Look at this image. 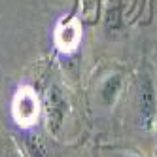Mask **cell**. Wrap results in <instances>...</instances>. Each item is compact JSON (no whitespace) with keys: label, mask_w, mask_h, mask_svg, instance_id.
Here are the masks:
<instances>
[{"label":"cell","mask_w":157,"mask_h":157,"mask_svg":"<svg viewBox=\"0 0 157 157\" xmlns=\"http://www.w3.org/2000/svg\"><path fill=\"white\" fill-rule=\"evenodd\" d=\"M136 121L142 131H153L157 123V87L150 72H142L136 83Z\"/></svg>","instance_id":"6da1fadb"},{"label":"cell","mask_w":157,"mask_h":157,"mask_svg":"<svg viewBox=\"0 0 157 157\" xmlns=\"http://www.w3.org/2000/svg\"><path fill=\"white\" fill-rule=\"evenodd\" d=\"M42 106H44V114H46L48 129L51 132H59L66 119V114H68V100L64 97V91L59 85L48 87Z\"/></svg>","instance_id":"7a4b0ae2"},{"label":"cell","mask_w":157,"mask_h":157,"mask_svg":"<svg viewBox=\"0 0 157 157\" xmlns=\"http://www.w3.org/2000/svg\"><path fill=\"white\" fill-rule=\"evenodd\" d=\"M12 114H13V119L23 127H30L36 123L40 114V102L32 89L21 87L15 93L12 102Z\"/></svg>","instance_id":"3957f363"},{"label":"cell","mask_w":157,"mask_h":157,"mask_svg":"<svg viewBox=\"0 0 157 157\" xmlns=\"http://www.w3.org/2000/svg\"><path fill=\"white\" fill-rule=\"evenodd\" d=\"M55 42L64 51L74 49L78 46V42H80V27H78L76 21H72V19L63 21L57 27V32H55Z\"/></svg>","instance_id":"277c9868"},{"label":"cell","mask_w":157,"mask_h":157,"mask_svg":"<svg viewBox=\"0 0 157 157\" xmlns=\"http://www.w3.org/2000/svg\"><path fill=\"white\" fill-rule=\"evenodd\" d=\"M121 89H123V78L121 74H110L108 78H104V82L100 83L98 87V98H100V102H102L104 106H114L116 104V100L121 93Z\"/></svg>","instance_id":"5b68a950"},{"label":"cell","mask_w":157,"mask_h":157,"mask_svg":"<svg viewBox=\"0 0 157 157\" xmlns=\"http://www.w3.org/2000/svg\"><path fill=\"white\" fill-rule=\"evenodd\" d=\"M23 148L29 157H49L46 144H44V140L38 134H27L23 138Z\"/></svg>","instance_id":"8992f818"},{"label":"cell","mask_w":157,"mask_h":157,"mask_svg":"<svg viewBox=\"0 0 157 157\" xmlns=\"http://www.w3.org/2000/svg\"><path fill=\"white\" fill-rule=\"evenodd\" d=\"M119 157H134V155H125V153H123V155H119Z\"/></svg>","instance_id":"52a82bcc"},{"label":"cell","mask_w":157,"mask_h":157,"mask_svg":"<svg viewBox=\"0 0 157 157\" xmlns=\"http://www.w3.org/2000/svg\"><path fill=\"white\" fill-rule=\"evenodd\" d=\"M155 157H157V151H155Z\"/></svg>","instance_id":"ba28073f"}]
</instances>
